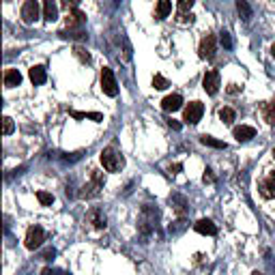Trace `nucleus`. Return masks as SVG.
Listing matches in <instances>:
<instances>
[{
    "instance_id": "nucleus-1",
    "label": "nucleus",
    "mask_w": 275,
    "mask_h": 275,
    "mask_svg": "<svg viewBox=\"0 0 275 275\" xmlns=\"http://www.w3.org/2000/svg\"><path fill=\"white\" fill-rule=\"evenodd\" d=\"M99 159H101V166L106 168L108 172H119V170L125 166V159H123V155L116 153L114 148H103L101 155H99Z\"/></svg>"
},
{
    "instance_id": "nucleus-2",
    "label": "nucleus",
    "mask_w": 275,
    "mask_h": 275,
    "mask_svg": "<svg viewBox=\"0 0 275 275\" xmlns=\"http://www.w3.org/2000/svg\"><path fill=\"white\" fill-rule=\"evenodd\" d=\"M103 185H106V176H103V172L93 170V172H90V183L82 187V198H95V196H99Z\"/></svg>"
},
{
    "instance_id": "nucleus-3",
    "label": "nucleus",
    "mask_w": 275,
    "mask_h": 275,
    "mask_svg": "<svg viewBox=\"0 0 275 275\" xmlns=\"http://www.w3.org/2000/svg\"><path fill=\"white\" fill-rule=\"evenodd\" d=\"M45 241V230L41 226H30L28 232H26V239H24V245L26 250H39Z\"/></svg>"
},
{
    "instance_id": "nucleus-4",
    "label": "nucleus",
    "mask_w": 275,
    "mask_h": 275,
    "mask_svg": "<svg viewBox=\"0 0 275 275\" xmlns=\"http://www.w3.org/2000/svg\"><path fill=\"white\" fill-rule=\"evenodd\" d=\"M101 90L106 93L108 97H116L119 95V84H116V77L112 73V69L110 67H103L101 69Z\"/></svg>"
},
{
    "instance_id": "nucleus-5",
    "label": "nucleus",
    "mask_w": 275,
    "mask_h": 275,
    "mask_svg": "<svg viewBox=\"0 0 275 275\" xmlns=\"http://www.w3.org/2000/svg\"><path fill=\"white\" fill-rule=\"evenodd\" d=\"M202 114H205V106H202L200 101H192L183 110V121H185L187 125H196V123H200Z\"/></svg>"
},
{
    "instance_id": "nucleus-6",
    "label": "nucleus",
    "mask_w": 275,
    "mask_h": 275,
    "mask_svg": "<svg viewBox=\"0 0 275 275\" xmlns=\"http://www.w3.org/2000/svg\"><path fill=\"white\" fill-rule=\"evenodd\" d=\"M215 52H217V37H215V35H206L200 41L198 54H200V58H208V61H211V58L215 56Z\"/></svg>"
},
{
    "instance_id": "nucleus-7",
    "label": "nucleus",
    "mask_w": 275,
    "mask_h": 275,
    "mask_svg": "<svg viewBox=\"0 0 275 275\" xmlns=\"http://www.w3.org/2000/svg\"><path fill=\"white\" fill-rule=\"evenodd\" d=\"M202 88L206 90L208 95H217L219 90V71H206L205 75H202Z\"/></svg>"
},
{
    "instance_id": "nucleus-8",
    "label": "nucleus",
    "mask_w": 275,
    "mask_h": 275,
    "mask_svg": "<svg viewBox=\"0 0 275 275\" xmlns=\"http://www.w3.org/2000/svg\"><path fill=\"white\" fill-rule=\"evenodd\" d=\"M22 19L26 24H35L39 19V2L37 0H26L22 4Z\"/></svg>"
},
{
    "instance_id": "nucleus-9",
    "label": "nucleus",
    "mask_w": 275,
    "mask_h": 275,
    "mask_svg": "<svg viewBox=\"0 0 275 275\" xmlns=\"http://www.w3.org/2000/svg\"><path fill=\"white\" fill-rule=\"evenodd\" d=\"M258 189H260V196H263V198H267V200L275 198V172L267 174L265 179L258 183Z\"/></svg>"
},
{
    "instance_id": "nucleus-10",
    "label": "nucleus",
    "mask_w": 275,
    "mask_h": 275,
    "mask_svg": "<svg viewBox=\"0 0 275 275\" xmlns=\"http://www.w3.org/2000/svg\"><path fill=\"white\" fill-rule=\"evenodd\" d=\"M181 108H183V97L179 93L163 97V101H161V110H163V112H176V110H181Z\"/></svg>"
},
{
    "instance_id": "nucleus-11",
    "label": "nucleus",
    "mask_w": 275,
    "mask_h": 275,
    "mask_svg": "<svg viewBox=\"0 0 275 275\" xmlns=\"http://www.w3.org/2000/svg\"><path fill=\"white\" fill-rule=\"evenodd\" d=\"M86 22V13H82L80 9H73V11H67V17H65V24L69 26V28H77L80 30V26Z\"/></svg>"
},
{
    "instance_id": "nucleus-12",
    "label": "nucleus",
    "mask_w": 275,
    "mask_h": 275,
    "mask_svg": "<svg viewBox=\"0 0 275 275\" xmlns=\"http://www.w3.org/2000/svg\"><path fill=\"white\" fill-rule=\"evenodd\" d=\"M28 77H30V82L35 84V86H41V84H45V80H48L45 67H43V65H35V67H30L28 69Z\"/></svg>"
},
{
    "instance_id": "nucleus-13",
    "label": "nucleus",
    "mask_w": 275,
    "mask_h": 275,
    "mask_svg": "<svg viewBox=\"0 0 275 275\" xmlns=\"http://www.w3.org/2000/svg\"><path fill=\"white\" fill-rule=\"evenodd\" d=\"M194 230L200 232V234H208V237H215V234H217V226H215L211 219H198V221L194 224Z\"/></svg>"
},
{
    "instance_id": "nucleus-14",
    "label": "nucleus",
    "mask_w": 275,
    "mask_h": 275,
    "mask_svg": "<svg viewBox=\"0 0 275 275\" xmlns=\"http://www.w3.org/2000/svg\"><path fill=\"white\" fill-rule=\"evenodd\" d=\"M86 221L88 224H93V228H106V215H103V211H99V208H90L88 215H86Z\"/></svg>"
},
{
    "instance_id": "nucleus-15",
    "label": "nucleus",
    "mask_w": 275,
    "mask_h": 275,
    "mask_svg": "<svg viewBox=\"0 0 275 275\" xmlns=\"http://www.w3.org/2000/svg\"><path fill=\"white\" fill-rule=\"evenodd\" d=\"M234 138H237L239 142H247V140H252L254 136H256V129L250 127V125H239V127H234Z\"/></svg>"
},
{
    "instance_id": "nucleus-16",
    "label": "nucleus",
    "mask_w": 275,
    "mask_h": 275,
    "mask_svg": "<svg viewBox=\"0 0 275 275\" xmlns=\"http://www.w3.org/2000/svg\"><path fill=\"white\" fill-rule=\"evenodd\" d=\"M170 13H172V0H157L155 19H166Z\"/></svg>"
},
{
    "instance_id": "nucleus-17",
    "label": "nucleus",
    "mask_w": 275,
    "mask_h": 275,
    "mask_svg": "<svg viewBox=\"0 0 275 275\" xmlns=\"http://www.w3.org/2000/svg\"><path fill=\"white\" fill-rule=\"evenodd\" d=\"M22 84V73L17 69H6L4 71V86L6 88H15Z\"/></svg>"
},
{
    "instance_id": "nucleus-18",
    "label": "nucleus",
    "mask_w": 275,
    "mask_h": 275,
    "mask_svg": "<svg viewBox=\"0 0 275 275\" xmlns=\"http://www.w3.org/2000/svg\"><path fill=\"white\" fill-rule=\"evenodd\" d=\"M260 112H263V119H265L267 125H275V99L263 103V106H260Z\"/></svg>"
},
{
    "instance_id": "nucleus-19",
    "label": "nucleus",
    "mask_w": 275,
    "mask_h": 275,
    "mask_svg": "<svg viewBox=\"0 0 275 275\" xmlns=\"http://www.w3.org/2000/svg\"><path fill=\"white\" fill-rule=\"evenodd\" d=\"M43 17L48 19V22H54L58 17V4L56 0H43Z\"/></svg>"
},
{
    "instance_id": "nucleus-20",
    "label": "nucleus",
    "mask_w": 275,
    "mask_h": 275,
    "mask_svg": "<svg viewBox=\"0 0 275 275\" xmlns=\"http://www.w3.org/2000/svg\"><path fill=\"white\" fill-rule=\"evenodd\" d=\"M219 121L224 123V125H232V123L237 121V112H234L232 108H221L219 110Z\"/></svg>"
},
{
    "instance_id": "nucleus-21",
    "label": "nucleus",
    "mask_w": 275,
    "mask_h": 275,
    "mask_svg": "<svg viewBox=\"0 0 275 275\" xmlns=\"http://www.w3.org/2000/svg\"><path fill=\"white\" fill-rule=\"evenodd\" d=\"M200 142L202 144H206V146H213V148H226V142H221V140H215L213 136H200Z\"/></svg>"
},
{
    "instance_id": "nucleus-22",
    "label": "nucleus",
    "mask_w": 275,
    "mask_h": 275,
    "mask_svg": "<svg viewBox=\"0 0 275 275\" xmlns=\"http://www.w3.org/2000/svg\"><path fill=\"white\" fill-rule=\"evenodd\" d=\"M237 11H239V15L243 17L245 22L252 17V9H250V4H247L245 0H237Z\"/></svg>"
},
{
    "instance_id": "nucleus-23",
    "label": "nucleus",
    "mask_w": 275,
    "mask_h": 275,
    "mask_svg": "<svg viewBox=\"0 0 275 275\" xmlns=\"http://www.w3.org/2000/svg\"><path fill=\"white\" fill-rule=\"evenodd\" d=\"M168 86H170V82H168L163 75H159V73L153 75V88H155V90H166Z\"/></svg>"
},
{
    "instance_id": "nucleus-24",
    "label": "nucleus",
    "mask_w": 275,
    "mask_h": 275,
    "mask_svg": "<svg viewBox=\"0 0 275 275\" xmlns=\"http://www.w3.org/2000/svg\"><path fill=\"white\" fill-rule=\"evenodd\" d=\"M71 116L73 119H93V121H103V116L99 114V112H71Z\"/></svg>"
},
{
    "instance_id": "nucleus-25",
    "label": "nucleus",
    "mask_w": 275,
    "mask_h": 275,
    "mask_svg": "<svg viewBox=\"0 0 275 275\" xmlns=\"http://www.w3.org/2000/svg\"><path fill=\"white\" fill-rule=\"evenodd\" d=\"M37 200L41 202L43 206H50L52 202H54V196H52L50 192H37Z\"/></svg>"
},
{
    "instance_id": "nucleus-26",
    "label": "nucleus",
    "mask_w": 275,
    "mask_h": 275,
    "mask_svg": "<svg viewBox=\"0 0 275 275\" xmlns=\"http://www.w3.org/2000/svg\"><path fill=\"white\" fill-rule=\"evenodd\" d=\"M73 54L80 58V63H84V65H88L90 63V54L84 48H80V45H75V50H73Z\"/></svg>"
},
{
    "instance_id": "nucleus-27",
    "label": "nucleus",
    "mask_w": 275,
    "mask_h": 275,
    "mask_svg": "<svg viewBox=\"0 0 275 275\" xmlns=\"http://www.w3.org/2000/svg\"><path fill=\"white\" fill-rule=\"evenodd\" d=\"M185 205H187V202L183 200L181 196H176V198L172 200V206H174V211L179 213V215H185Z\"/></svg>"
},
{
    "instance_id": "nucleus-28",
    "label": "nucleus",
    "mask_w": 275,
    "mask_h": 275,
    "mask_svg": "<svg viewBox=\"0 0 275 275\" xmlns=\"http://www.w3.org/2000/svg\"><path fill=\"white\" fill-rule=\"evenodd\" d=\"M58 35H61V37H71V39H84V37H86L82 30H73V28H69V30H61Z\"/></svg>"
},
{
    "instance_id": "nucleus-29",
    "label": "nucleus",
    "mask_w": 275,
    "mask_h": 275,
    "mask_svg": "<svg viewBox=\"0 0 275 275\" xmlns=\"http://www.w3.org/2000/svg\"><path fill=\"white\" fill-rule=\"evenodd\" d=\"M194 2H196V0H179L176 4H179V11H181V13H192Z\"/></svg>"
},
{
    "instance_id": "nucleus-30",
    "label": "nucleus",
    "mask_w": 275,
    "mask_h": 275,
    "mask_svg": "<svg viewBox=\"0 0 275 275\" xmlns=\"http://www.w3.org/2000/svg\"><path fill=\"white\" fill-rule=\"evenodd\" d=\"M80 2H82V0H61V6H63V9H67V11H73V9L80 6Z\"/></svg>"
},
{
    "instance_id": "nucleus-31",
    "label": "nucleus",
    "mask_w": 275,
    "mask_h": 275,
    "mask_svg": "<svg viewBox=\"0 0 275 275\" xmlns=\"http://www.w3.org/2000/svg\"><path fill=\"white\" fill-rule=\"evenodd\" d=\"M176 22H181V24H192L194 22V15L192 13H176Z\"/></svg>"
},
{
    "instance_id": "nucleus-32",
    "label": "nucleus",
    "mask_w": 275,
    "mask_h": 275,
    "mask_svg": "<svg viewBox=\"0 0 275 275\" xmlns=\"http://www.w3.org/2000/svg\"><path fill=\"white\" fill-rule=\"evenodd\" d=\"M13 129H15V125H13V119H9V116H4V127H2V134L4 136H11Z\"/></svg>"
},
{
    "instance_id": "nucleus-33",
    "label": "nucleus",
    "mask_w": 275,
    "mask_h": 275,
    "mask_svg": "<svg viewBox=\"0 0 275 275\" xmlns=\"http://www.w3.org/2000/svg\"><path fill=\"white\" fill-rule=\"evenodd\" d=\"M221 45H224L226 50L232 48V39H230V35H228V32H221Z\"/></svg>"
},
{
    "instance_id": "nucleus-34",
    "label": "nucleus",
    "mask_w": 275,
    "mask_h": 275,
    "mask_svg": "<svg viewBox=\"0 0 275 275\" xmlns=\"http://www.w3.org/2000/svg\"><path fill=\"white\" fill-rule=\"evenodd\" d=\"M228 93H230V95H237V93H241V86H239V84H228Z\"/></svg>"
},
{
    "instance_id": "nucleus-35",
    "label": "nucleus",
    "mask_w": 275,
    "mask_h": 275,
    "mask_svg": "<svg viewBox=\"0 0 275 275\" xmlns=\"http://www.w3.org/2000/svg\"><path fill=\"white\" fill-rule=\"evenodd\" d=\"M168 170H170V174H179L181 170H183V166H181V163H172Z\"/></svg>"
},
{
    "instance_id": "nucleus-36",
    "label": "nucleus",
    "mask_w": 275,
    "mask_h": 275,
    "mask_svg": "<svg viewBox=\"0 0 275 275\" xmlns=\"http://www.w3.org/2000/svg\"><path fill=\"white\" fill-rule=\"evenodd\" d=\"M202 181H205V183H213V181H215V176H213L211 170H206L205 176H202Z\"/></svg>"
},
{
    "instance_id": "nucleus-37",
    "label": "nucleus",
    "mask_w": 275,
    "mask_h": 275,
    "mask_svg": "<svg viewBox=\"0 0 275 275\" xmlns=\"http://www.w3.org/2000/svg\"><path fill=\"white\" fill-rule=\"evenodd\" d=\"M168 125L172 127V129H176V132H179V129H181V123H176V121H168Z\"/></svg>"
},
{
    "instance_id": "nucleus-38",
    "label": "nucleus",
    "mask_w": 275,
    "mask_h": 275,
    "mask_svg": "<svg viewBox=\"0 0 275 275\" xmlns=\"http://www.w3.org/2000/svg\"><path fill=\"white\" fill-rule=\"evenodd\" d=\"M54 254H56L54 250H45V252H43V258H52V256H54Z\"/></svg>"
},
{
    "instance_id": "nucleus-39",
    "label": "nucleus",
    "mask_w": 275,
    "mask_h": 275,
    "mask_svg": "<svg viewBox=\"0 0 275 275\" xmlns=\"http://www.w3.org/2000/svg\"><path fill=\"white\" fill-rule=\"evenodd\" d=\"M41 275H52V271H50V269H43V271H41Z\"/></svg>"
},
{
    "instance_id": "nucleus-40",
    "label": "nucleus",
    "mask_w": 275,
    "mask_h": 275,
    "mask_svg": "<svg viewBox=\"0 0 275 275\" xmlns=\"http://www.w3.org/2000/svg\"><path fill=\"white\" fill-rule=\"evenodd\" d=\"M271 56H273V58H275V43H273V45H271Z\"/></svg>"
},
{
    "instance_id": "nucleus-41",
    "label": "nucleus",
    "mask_w": 275,
    "mask_h": 275,
    "mask_svg": "<svg viewBox=\"0 0 275 275\" xmlns=\"http://www.w3.org/2000/svg\"><path fill=\"white\" fill-rule=\"evenodd\" d=\"M254 275H265V273H258V271H256V273H254Z\"/></svg>"
},
{
    "instance_id": "nucleus-42",
    "label": "nucleus",
    "mask_w": 275,
    "mask_h": 275,
    "mask_svg": "<svg viewBox=\"0 0 275 275\" xmlns=\"http://www.w3.org/2000/svg\"><path fill=\"white\" fill-rule=\"evenodd\" d=\"M273 157H275V148H273Z\"/></svg>"
}]
</instances>
